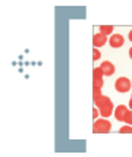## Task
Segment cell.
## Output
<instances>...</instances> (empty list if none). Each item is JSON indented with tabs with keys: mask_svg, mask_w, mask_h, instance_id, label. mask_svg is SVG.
Segmentation results:
<instances>
[{
	"mask_svg": "<svg viewBox=\"0 0 132 157\" xmlns=\"http://www.w3.org/2000/svg\"><path fill=\"white\" fill-rule=\"evenodd\" d=\"M120 134H132V128L131 126H123V128H120L119 129Z\"/></svg>",
	"mask_w": 132,
	"mask_h": 157,
	"instance_id": "obj_9",
	"label": "cell"
},
{
	"mask_svg": "<svg viewBox=\"0 0 132 157\" xmlns=\"http://www.w3.org/2000/svg\"><path fill=\"white\" fill-rule=\"evenodd\" d=\"M100 57H101V55H100V52L96 48V50H94V60H97V59H100Z\"/></svg>",
	"mask_w": 132,
	"mask_h": 157,
	"instance_id": "obj_11",
	"label": "cell"
},
{
	"mask_svg": "<svg viewBox=\"0 0 132 157\" xmlns=\"http://www.w3.org/2000/svg\"><path fill=\"white\" fill-rule=\"evenodd\" d=\"M126 107L125 106H119L116 112H115V117L118 119V121H125V115H126Z\"/></svg>",
	"mask_w": 132,
	"mask_h": 157,
	"instance_id": "obj_6",
	"label": "cell"
},
{
	"mask_svg": "<svg viewBox=\"0 0 132 157\" xmlns=\"http://www.w3.org/2000/svg\"><path fill=\"white\" fill-rule=\"evenodd\" d=\"M94 46L96 47H100V46H104L106 44V35L103 34H97V35H94Z\"/></svg>",
	"mask_w": 132,
	"mask_h": 157,
	"instance_id": "obj_7",
	"label": "cell"
},
{
	"mask_svg": "<svg viewBox=\"0 0 132 157\" xmlns=\"http://www.w3.org/2000/svg\"><path fill=\"white\" fill-rule=\"evenodd\" d=\"M115 88H116V91H119V93H128L129 90H131V81L128 79V78H119V79H116V82H115Z\"/></svg>",
	"mask_w": 132,
	"mask_h": 157,
	"instance_id": "obj_2",
	"label": "cell"
},
{
	"mask_svg": "<svg viewBox=\"0 0 132 157\" xmlns=\"http://www.w3.org/2000/svg\"><path fill=\"white\" fill-rule=\"evenodd\" d=\"M110 46L111 47H115V48H118V47H122L123 46V37L120 34H113L110 37Z\"/></svg>",
	"mask_w": 132,
	"mask_h": 157,
	"instance_id": "obj_4",
	"label": "cell"
},
{
	"mask_svg": "<svg viewBox=\"0 0 132 157\" xmlns=\"http://www.w3.org/2000/svg\"><path fill=\"white\" fill-rule=\"evenodd\" d=\"M129 57H131V59H132V48H131V50H129Z\"/></svg>",
	"mask_w": 132,
	"mask_h": 157,
	"instance_id": "obj_12",
	"label": "cell"
},
{
	"mask_svg": "<svg viewBox=\"0 0 132 157\" xmlns=\"http://www.w3.org/2000/svg\"><path fill=\"white\" fill-rule=\"evenodd\" d=\"M100 69H101V72H104L106 75H113V72H115V66L110 62H103Z\"/></svg>",
	"mask_w": 132,
	"mask_h": 157,
	"instance_id": "obj_5",
	"label": "cell"
},
{
	"mask_svg": "<svg viewBox=\"0 0 132 157\" xmlns=\"http://www.w3.org/2000/svg\"><path fill=\"white\" fill-rule=\"evenodd\" d=\"M129 106H131V109H132V97H131V100H129Z\"/></svg>",
	"mask_w": 132,
	"mask_h": 157,
	"instance_id": "obj_13",
	"label": "cell"
},
{
	"mask_svg": "<svg viewBox=\"0 0 132 157\" xmlns=\"http://www.w3.org/2000/svg\"><path fill=\"white\" fill-rule=\"evenodd\" d=\"M111 129V123L106 119H100V121H96L94 122V128L92 131L96 134H104V132H109Z\"/></svg>",
	"mask_w": 132,
	"mask_h": 157,
	"instance_id": "obj_1",
	"label": "cell"
},
{
	"mask_svg": "<svg viewBox=\"0 0 132 157\" xmlns=\"http://www.w3.org/2000/svg\"><path fill=\"white\" fill-rule=\"evenodd\" d=\"M100 31H101L103 35H107L113 31V27H111V25H109V27H107V25H101V27H100Z\"/></svg>",
	"mask_w": 132,
	"mask_h": 157,
	"instance_id": "obj_8",
	"label": "cell"
},
{
	"mask_svg": "<svg viewBox=\"0 0 132 157\" xmlns=\"http://www.w3.org/2000/svg\"><path fill=\"white\" fill-rule=\"evenodd\" d=\"M129 38H131V41H132V31L129 33Z\"/></svg>",
	"mask_w": 132,
	"mask_h": 157,
	"instance_id": "obj_14",
	"label": "cell"
},
{
	"mask_svg": "<svg viewBox=\"0 0 132 157\" xmlns=\"http://www.w3.org/2000/svg\"><path fill=\"white\" fill-rule=\"evenodd\" d=\"M98 101H100V103H98V106L101 107V116L107 117L111 113V101L109 100V98H106V97L100 98Z\"/></svg>",
	"mask_w": 132,
	"mask_h": 157,
	"instance_id": "obj_3",
	"label": "cell"
},
{
	"mask_svg": "<svg viewBox=\"0 0 132 157\" xmlns=\"http://www.w3.org/2000/svg\"><path fill=\"white\" fill-rule=\"evenodd\" d=\"M125 121L129 125H132V112H126V115H125Z\"/></svg>",
	"mask_w": 132,
	"mask_h": 157,
	"instance_id": "obj_10",
	"label": "cell"
}]
</instances>
